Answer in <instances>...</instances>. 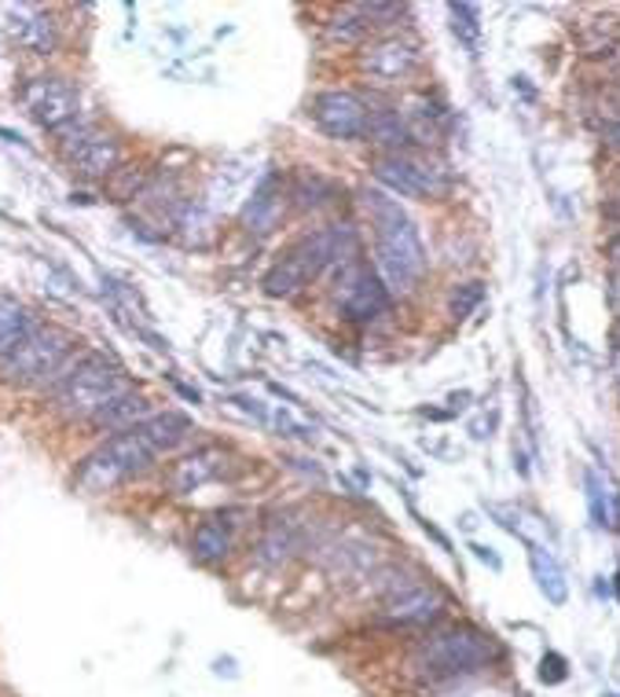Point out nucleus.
I'll return each instance as SVG.
<instances>
[{
  "instance_id": "obj_1",
  "label": "nucleus",
  "mask_w": 620,
  "mask_h": 697,
  "mask_svg": "<svg viewBox=\"0 0 620 697\" xmlns=\"http://www.w3.org/2000/svg\"><path fill=\"white\" fill-rule=\"evenodd\" d=\"M192 433V419L180 416V411H162V416H151L136 427L118 430L107 437L96 452L81 459L78 467V489L85 492H111L118 489L122 481H128L140 470H147L162 452H173L184 437Z\"/></svg>"
},
{
  "instance_id": "obj_2",
  "label": "nucleus",
  "mask_w": 620,
  "mask_h": 697,
  "mask_svg": "<svg viewBox=\"0 0 620 697\" xmlns=\"http://www.w3.org/2000/svg\"><path fill=\"white\" fill-rule=\"evenodd\" d=\"M364 209L374 224V262L385 290H412L426 271V246L415 221L385 192H368Z\"/></svg>"
},
{
  "instance_id": "obj_3",
  "label": "nucleus",
  "mask_w": 620,
  "mask_h": 697,
  "mask_svg": "<svg viewBox=\"0 0 620 697\" xmlns=\"http://www.w3.org/2000/svg\"><path fill=\"white\" fill-rule=\"evenodd\" d=\"M356 257V232L353 224H331L298 239L279 262L268 268L261 287L268 298H290L301 287H309L312 279H320L331 265H345Z\"/></svg>"
},
{
  "instance_id": "obj_4",
  "label": "nucleus",
  "mask_w": 620,
  "mask_h": 697,
  "mask_svg": "<svg viewBox=\"0 0 620 697\" xmlns=\"http://www.w3.org/2000/svg\"><path fill=\"white\" fill-rule=\"evenodd\" d=\"M133 393L125 371L103 352H85L55 378V408L70 419H96L114 400Z\"/></svg>"
},
{
  "instance_id": "obj_5",
  "label": "nucleus",
  "mask_w": 620,
  "mask_h": 697,
  "mask_svg": "<svg viewBox=\"0 0 620 697\" xmlns=\"http://www.w3.org/2000/svg\"><path fill=\"white\" fill-rule=\"evenodd\" d=\"M70 352H74V338L66 330L33 320L30 335L0 360V378L16 386H38L52 375L60 378L66 371Z\"/></svg>"
},
{
  "instance_id": "obj_6",
  "label": "nucleus",
  "mask_w": 620,
  "mask_h": 697,
  "mask_svg": "<svg viewBox=\"0 0 620 697\" xmlns=\"http://www.w3.org/2000/svg\"><path fill=\"white\" fill-rule=\"evenodd\" d=\"M493 660V643L474 628H448L437 632L415 649V672L430 679H452L463 672H477Z\"/></svg>"
},
{
  "instance_id": "obj_7",
  "label": "nucleus",
  "mask_w": 620,
  "mask_h": 697,
  "mask_svg": "<svg viewBox=\"0 0 620 697\" xmlns=\"http://www.w3.org/2000/svg\"><path fill=\"white\" fill-rule=\"evenodd\" d=\"M60 155L70 170L78 176H85V181H107V176L118 173L122 144H118V136L103 133L96 125L70 122L60 129Z\"/></svg>"
},
{
  "instance_id": "obj_8",
  "label": "nucleus",
  "mask_w": 620,
  "mask_h": 697,
  "mask_svg": "<svg viewBox=\"0 0 620 697\" xmlns=\"http://www.w3.org/2000/svg\"><path fill=\"white\" fill-rule=\"evenodd\" d=\"M334 301H338V312H342L345 320L368 324V320H379V316L390 309V290H385L379 271H371L364 262H356L353 257V262L338 265Z\"/></svg>"
},
{
  "instance_id": "obj_9",
  "label": "nucleus",
  "mask_w": 620,
  "mask_h": 697,
  "mask_svg": "<svg viewBox=\"0 0 620 697\" xmlns=\"http://www.w3.org/2000/svg\"><path fill=\"white\" fill-rule=\"evenodd\" d=\"M19 100L33 122L41 129H52V133H60L63 125L78 122L81 92L74 81L66 78H30L27 85L19 89Z\"/></svg>"
},
{
  "instance_id": "obj_10",
  "label": "nucleus",
  "mask_w": 620,
  "mask_h": 697,
  "mask_svg": "<svg viewBox=\"0 0 620 697\" xmlns=\"http://www.w3.org/2000/svg\"><path fill=\"white\" fill-rule=\"evenodd\" d=\"M371 173L382 187L404 198H434L448 192V176H441V170H426L423 162L407 155H379L371 162Z\"/></svg>"
},
{
  "instance_id": "obj_11",
  "label": "nucleus",
  "mask_w": 620,
  "mask_h": 697,
  "mask_svg": "<svg viewBox=\"0 0 620 697\" xmlns=\"http://www.w3.org/2000/svg\"><path fill=\"white\" fill-rule=\"evenodd\" d=\"M312 117L327 136L356 140V136H364V129H368V103L360 100L356 92L331 89L312 100Z\"/></svg>"
},
{
  "instance_id": "obj_12",
  "label": "nucleus",
  "mask_w": 620,
  "mask_h": 697,
  "mask_svg": "<svg viewBox=\"0 0 620 697\" xmlns=\"http://www.w3.org/2000/svg\"><path fill=\"white\" fill-rule=\"evenodd\" d=\"M228 470V452L217 444H206V448H195L192 455L177 459V463L169 467L166 474V489L173 495H187V492H198L203 484L217 481L220 474Z\"/></svg>"
},
{
  "instance_id": "obj_13",
  "label": "nucleus",
  "mask_w": 620,
  "mask_h": 697,
  "mask_svg": "<svg viewBox=\"0 0 620 697\" xmlns=\"http://www.w3.org/2000/svg\"><path fill=\"white\" fill-rule=\"evenodd\" d=\"M415 66H418V49L404 38L374 41L360 52V74H368L374 81H404L407 74H415Z\"/></svg>"
},
{
  "instance_id": "obj_14",
  "label": "nucleus",
  "mask_w": 620,
  "mask_h": 697,
  "mask_svg": "<svg viewBox=\"0 0 620 697\" xmlns=\"http://www.w3.org/2000/svg\"><path fill=\"white\" fill-rule=\"evenodd\" d=\"M444 609V598L437 587L426 584H404L401 591H393L385 598V613L382 617L390 624H404V628H418V624H434Z\"/></svg>"
},
{
  "instance_id": "obj_15",
  "label": "nucleus",
  "mask_w": 620,
  "mask_h": 697,
  "mask_svg": "<svg viewBox=\"0 0 620 697\" xmlns=\"http://www.w3.org/2000/svg\"><path fill=\"white\" fill-rule=\"evenodd\" d=\"M279 214H283V184L276 173H268L261 184H254V195L242 206V224L254 235H268L279 224Z\"/></svg>"
},
{
  "instance_id": "obj_16",
  "label": "nucleus",
  "mask_w": 620,
  "mask_h": 697,
  "mask_svg": "<svg viewBox=\"0 0 620 697\" xmlns=\"http://www.w3.org/2000/svg\"><path fill=\"white\" fill-rule=\"evenodd\" d=\"M11 33L22 49H30L33 55H52L55 44H60V33H55V19L41 8H19L11 11Z\"/></svg>"
},
{
  "instance_id": "obj_17",
  "label": "nucleus",
  "mask_w": 620,
  "mask_h": 697,
  "mask_svg": "<svg viewBox=\"0 0 620 697\" xmlns=\"http://www.w3.org/2000/svg\"><path fill=\"white\" fill-rule=\"evenodd\" d=\"M364 136L371 144L379 147H390V155H401V147H407L415 140L412 125L404 122L401 111H390V107H379V111H368V129Z\"/></svg>"
},
{
  "instance_id": "obj_18",
  "label": "nucleus",
  "mask_w": 620,
  "mask_h": 697,
  "mask_svg": "<svg viewBox=\"0 0 620 697\" xmlns=\"http://www.w3.org/2000/svg\"><path fill=\"white\" fill-rule=\"evenodd\" d=\"M529 562H533V576H536V587L544 591V598L551 602V606H561V602L569 598V581L566 573H561L558 558L540 543H529Z\"/></svg>"
},
{
  "instance_id": "obj_19",
  "label": "nucleus",
  "mask_w": 620,
  "mask_h": 697,
  "mask_svg": "<svg viewBox=\"0 0 620 697\" xmlns=\"http://www.w3.org/2000/svg\"><path fill=\"white\" fill-rule=\"evenodd\" d=\"M192 554L206 565H217V562L228 558L231 554V529L225 525V517H206V522L195 529Z\"/></svg>"
},
{
  "instance_id": "obj_20",
  "label": "nucleus",
  "mask_w": 620,
  "mask_h": 697,
  "mask_svg": "<svg viewBox=\"0 0 620 697\" xmlns=\"http://www.w3.org/2000/svg\"><path fill=\"white\" fill-rule=\"evenodd\" d=\"M30 327H33L30 312L22 309L11 294H0V360H4L8 352L30 335Z\"/></svg>"
},
{
  "instance_id": "obj_21",
  "label": "nucleus",
  "mask_w": 620,
  "mask_h": 697,
  "mask_svg": "<svg viewBox=\"0 0 620 697\" xmlns=\"http://www.w3.org/2000/svg\"><path fill=\"white\" fill-rule=\"evenodd\" d=\"M151 419L147 416V400L140 397V393H128L122 400H114L111 408H103L96 419V427H111V430H128V427H136V422H144Z\"/></svg>"
},
{
  "instance_id": "obj_22",
  "label": "nucleus",
  "mask_w": 620,
  "mask_h": 697,
  "mask_svg": "<svg viewBox=\"0 0 620 697\" xmlns=\"http://www.w3.org/2000/svg\"><path fill=\"white\" fill-rule=\"evenodd\" d=\"M364 33H368V22L360 19L356 8H349V11H342V16H334L331 22H327V38L342 41V44H356Z\"/></svg>"
},
{
  "instance_id": "obj_23",
  "label": "nucleus",
  "mask_w": 620,
  "mask_h": 697,
  "mask_svg": "<svg viewBox=\"0 0 620 697\" xmlns=\"http://www.w3.org/2000/svg\"><path fill=\"white\" fill-rule=\"evenodd\" d=\"M583 484H588V503H591L595 525L610 529L613 525V514H610V503H606V484H602V478L595 474V470H588V474H583Z\"/></svg>"
},
{
  "instance_id": "obj_24",
  "label": "nucleus",
  "mask_w": 620,
  "mask_h": 697,
  "mask_svg": "<svg viewBox=\"0 0 620 697\" xmlns=\"http://www.w3.org/2000/svg\"><path fill=\"white\" fill-rule=\"evenodd\" d=\"M482 301H485L482 283H463V287L452 294V316H455V320H463V316H471Z\"/></svg>"
},
{
  "instance_id": "obj_25",
  "label": "nucleus",
  "mask_w": 620,
  "mask_h": 697,
  "mask_svg": "<svg viewBox=\"0 0 620 697\" xmlns=\"http://www.w3.org/2000/svg\"><path fill=\"white\" fill-rule=\"evenodd\" d=\"M360 19L368 22V27H390V22L404 19V4H356Z\"/></svg>"
},
{
  "instance_id": "obj_26",
  "label": "nucleus",
  "mask_w": 620,
  "mask_h": 697,
  "mask_svg": "<svg viewBox=\"0 0 620 697\" xmlns=\"http://www.w3.org/2000/svg\"><path fill=\"white\" fill-rule=\"evenodd\" d=\"M272 427L283 433V437H298V441H312V437H316V427L294 419L290 411H272Z\"/></svg>"
},
{
  "instance_id": "obj_27",
  "label": "nucleus",
  "mask_w": 620,
  "mask_h": 697,
  "mask_svg": "<svg viewBox=\"0 0 620 697\" xmlns=\"http://www.w3.org/2000/svg\"><path fill=\"white\" fill-rule=\"evenodd\" d=\"M452 11V27H455V33H463L466 41L471 44H477V11L471 8V4H452L448 8Z\"/></svg>"
},
{
  "instance_id": "obj_28",
  "label": "nucleus",
  "mask_w": 620,
  "mask_h": 697,
  "mask_svg": "<svg viewBox=\"0 0 620 697\" xmlns=\"http://www.w3.org/2000/svg\"><path fill=\"white\" fill-rule=\"evenodd\" d=\"M540 679H544V683H561V679H566V660H561L558 654H551V657H544Z\"/></svg>"
},
{
  "instance_id": "obj_29",
  "label": "nucleus",
  "mask_w": 620,
  "mask_h": 697,
  "mask_svg": "<svg viewBox=\"0 0 620 697\" xmlns=\"http://www.w3.org/2000/svg\"><path fill=\"white\" fill-rule=\"evenodd\" d=\"M610 298H613V309L620 312V268L613 271V283H610Z\"/></svg>"
},
{
  "instance_id": "obj_30",
  "label": "nucleus",
  "mask_w": 620,
  "mask_h": 697,
  "mask_svg": "<svg viewBox=\"0 0 620 697\" xmlns=\"http://www.w3.org/2000/svg\"><path fill=\"white\" fill-rule=\"evenodd\" d=\"M474 554H477V558H482V562H488V565H493V570H499V558H496V554H488V547H471Z\"/></svg>"
},
{
  "instance_id": "obj_31",
  "label": "nucleus",
  "mask_w": 620,
  "mask_h": 697,
  "mask_svg": "<svg viewBox=\"0 0 620 697\" xmlns=\"http://www.w3.org/2000/svg\"><path fill=\"white\" fill-rule=\"evenodd\" d=\"M606 254H610V262L620 268V235H617V239H610V246H606Z\"/></svg>"
},
{
  "instance_id": "obj_32",
  "label": "nucleus",
  "mask_w": 620,
  "mask_h": 697,
  "mask_svg": "<svg viewBox=\"0 0 620 697\" xmlns=\"http://www.w3.org/2000/svg\"><path fill=\"white\" fill-rule=\"evenodd\" d=\"M613 378H617V389H620V335L613 341Z\"/></svg>"
}]
</instances>
